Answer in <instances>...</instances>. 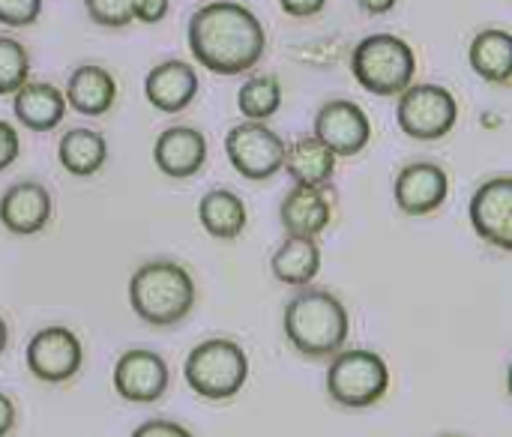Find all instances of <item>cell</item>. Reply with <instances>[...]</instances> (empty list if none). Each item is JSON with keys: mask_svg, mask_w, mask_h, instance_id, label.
I'll return each instance as SVG.
<instances>
[{"mask_svg": "<svg viewBox=\"0 0 512 437\" xmlns=\"http://www.w3.org/2000/svg\"><path fill=\"white\" fill-rule=\"evenodd\" d=\"M171 9V0H138L135 6V21L141 24H159Z\"/></svg>", "mask_w": 512, "mask_h": 437, "instance_id": "cell-31", "label": "cell"}, {"mask_svg": "<svg viewBox=\"0 0 512 437\" xmlns=\"http://www.w3.org/2000/svg\"><path fill=\"white\" fill-rule=\"evenodd\" d=\"M42 12V0H0V24L30 27Z\"/></svg>", "mask_w": 512, "mask_h": 437, "instance_id": "cell-28", "label": "cell"}, {"mask_svg": "<svg viewBox=\"0 0 512 437\" xmlns=\"http://www.w3.org/2000/svg\"><path fill=\"white\" fill-rule=\"evenodd\" d=\"M396 120L414 141H441L459 123V102L441 84H411L399 93Z\"/></svg>", "mask_w": 512, "mask_h": 437, "instance_id": "cell-7", "label": "cell"}, {"mask_svg": "<svg viewBox=\"0 0 512 437\" xmlns=\"http://www.w3.org/2000/svg\"><path fill=\"white\" fill-rule=\"evenodd\" d=\"M57 159L72 177H93L108 162V141L96 129H69L57 144Z\"/></svg>", "mask_w": 512, "mask_h": 437, "instance_id": "cell-24", "label": "cell"}, {"mask_svg": "<svg viewBox=\"0 0 512 437\" xmlns=\"http://www.w3.org/2000/svg\"><path fill=\"white\" fill-rule=\"evenodd\" d=\"M225 153L240 177L252 183H264L282 171L285 141L267 123L243 120L225 135Z\"/></svg>", "mask_w": 512, "mask_h": 437, "instance_id": "cell-8", "label": "cell"}, {"mask_svg": "<svg viewBox=\"0 0 512 437\" xmlns=\"http://www.w3.org/2000/svg\"><path fill=\"white\" fill-rule=\"evenodd\" d=\"M471 225L489 246L512 252V177H489L471 195Z\"/></svg>", "mask_w": 512, "mask_h": 437, "instance_id": "cell-13", "label": "cell"}, {"mask_svg": "<svg viewBox=\"0 0 512 437\" xmlns=\"http://www.w3.org/2000/svg\"><path fill=\"white\" fill-rule=\"evenodd\" d=\"M129 437H195L186 426H180V423H174V420H162V417H156V420H147V423H141L135 432Z\"/></svg>", "mask_w": 512, "mask_h": 437, "instance_id": "cell-29", "label": "cell"}, {"mask_svg": "<svg viewBox=\"0 0 512 437\" xmlns=\"http://www.w3.org/2000/svg\"><path fill=\"white\" fill-rule=\"evenodd\" d=\"M144 96L147 102L162 114H180L186 111L198 96V72L186 60H162L153 66L144 78Z\"/></svg>", "mask_w": 512, "mask_h": 437, "instance_id": "cell-16", "label": "cell"}, {"mask_svg": "<svg viewBox=\"0 0 512 437\" xmlns=\"http://www.w3.org/2000/svg\"><path fill=\"white\" fill-rule=\"evenodd\" d=\"M6 345H9V324H6L3 315H0V357L6 354Z\"/></svg>", "mask_w": 512, "mask_h": 437, "instance_id": "cell-35", "label": "cell"}, {"mask_svg": "<svg viewBox=\"0 0 512 437\" xmlns=\"http://www.w3.org/2000/svg\"><path fill=\"white\" fill-rule=\"evenodd\" d=\"M183 378L189 390L207 402H228L249 381V357L234 339H207L186 354Z\"/></svg>", "mask_w": 512, "mask_h": 437, "instance_id": "cell-5", "label": "cell"}, {"mask_svg": "<svg viewBox=\"0 0 512 437\" xmlns=\"http://www.w3.org/2000/svg\"><path fill=\"white\" fill-rule=\"evenodd\" d=\"M351 72L357 84L375 96H399L414 84L417 54L393 33H369L351 51Z\"/></svg>", "mask_w": 512, "mask_h": 437, "instance_id": "cell-4", "label": "cell"}, {"mask_svg": "<svg viewBox=\"0 0 512 437\" xmlns=\"http://www.w3.org/2000/svg\"><path fill=\"white\" fill-rule=\"evenodd\" d=\"M198 222L216 240H237L249 225L246 201L231 189H210L198 201Z\"/></svg>", "mask_w": 512, "mask_h": 437, "instance_id": "cell-23", "label": "cell"}, {"mask_svg": "<svg viewBox=\"0 0 512 437\" xmlns=\"http://www.w3.org/2000/svg\"><path fill=\"white\" fill-rule=\"evenodd\" d=\"M12 114L30 132H51L66 117L63 90L48 81H24L12 93Z\"/></svg>", "mask_w": 512, "mask_h": 437, "instance_id": "cell-19", "label": "cell"}, {"mask_svg": "<svg viewBox=\"0 0 512 437\" xmlns=\"http://www.w3.org/2000/svg\"><path fill=\"white\" fill-rule=\"evenodd\" d=\"M24 360L42 384H66L84 366V345L69 327H42L30 336Z\"/></svg>", "mask_w": 512, "mask_h": 437, "instance_id": "cell-9", "label": "cell"}, {"mask_svg": "<svg viewBox=\"0 0 512 437\" xmlns=\"http://www.w3.org/2000/svg\"><path fill=\"white\" fill-rule=\"evenodd\" d=\"M441 437H465V435H441Z\"/></svg>", "mask_w": 512, "mask_h": 437, "instance_id": "cell-36", "label": "cell"}, {"mask_svg": "<svg viewBox=\"0 0 512 437\" xmlns=\"http://www.w3.org/2000/svg\"><path fill=\"white\" fill-rule=\"evenodd\" d=\"M336 156L330 147H324L315 135L297 138L294 144H285V162L282 168L294 180V186H330L336 174Z\"/></svg>", "mask_w": 512, "mask_h": 437, "instance_id": "cell-21", "label": "cell"}, {"mask_svg": "<svg viewBox=\"0 0 512 437\" xmlns=\"http://www.w3.org/2000/svg\"><path fill=\"white\" fill-rule=\"evenodd\" d=\"M15 420H18L15 402H12L6 393H0V437L12 435V429H15Z\"/></svg>", "mask_w": 512, "mask_h": 437, "instance_id": "cell-33", "label": "cell"}, {"mask_svg": "<svg viewBox=\"0 0 512 437\" xmlns=\"http://www.w3.org/2000/svg\"><path fill=\"white\" fill-rule=\"evenodd\" d=\"M471 69L495 84V87H510L512 84V33L504 27H486L471 39L468 48Z\"/></svg>", "mask_w": 512, "mask_h": 437, "instance_id": "cell-20", "label": "cell"}, {"mask_svg": "<svg viewBox=\"0 0 512 437\" xmlns=\"http://www.w3.org/2000/svg\"><path fill=\"white\" fill-rule=\"evenodd\" d=\"M282 330L297 354L324 360L345 348L351 336V315L333 291L297 288V294L285 303Z\"/></svg>", "mask_w": 512, "mask_h": 437, "instance_id": "cell-2", "label": "cell"}, {"mask_svg": "<svg viewBox=\"0 0 512 437\" xmlns=\"http://www.w3.org/2000/svg\"><path fill=\"white\" fill-rule=\"evenodd\" d=\"M135 6L138 0H84L87 18L108 30L129 27L135 21Z\"/></svg>", "mask_w": 512, "mask_h": 437, "instance_id": "cell-27", "label": "cell"}, {"mask_svg": "<svg viewBox=\"0 0 512 437\" xmlns=\"http://www.w3.org/2000/svg\"><path fill=\"white\" fill-rule=\"evenodd\" d=\"M270 270L282 285L309 288L321 273V246L312 237H285L270 258Z\"/></svg>", "mask_w": 512, "mask_h": 437, "instance_id": "cell-22", "label": "cell"}, {"mask_svg": "<svg viewBox=\"0 0 512 437\" xmlns=\"http://www.w3.org/2000/svg\"><path fill=\"white\" fill-rule=\"evenodd\" d=\"M21 153V138L18 129L9 120H0V171H6Z\"/></svg>", "mask_w": 512, "mask_h": 437, "instance_id": "cell-30", "label": "cell"}, {"mask_svg": "<svg viewBox=\"0 0 512 437\" xmlns=\"http://www.w3.org/2000/svg\"><path fill=\"white\" fill-rule=\"evenodd\" d=\"M51 192L36 180H18L0 195V225L15 237L42 234L51 222Z\"/></svg>", "mask_w": 512, "mask_h": 437, "instance_id": "cell-14", "label": "cell"}, {"mask_svg": "<svg viewBox=\"0 0 512 437\" xmlns=\"http://www.w3.org/2000/svg\"><path fill=\"white\" fill-rule=\"evenodd\" d=\"M114 393L132 405H153L168 393L171 369L162 354L150 348H129L114 363Z\"/></svg>", "mask_w": 512, "mask_h": 437, "instance_id": "cell-11", "label": "cell"}, {"mask_svg": "<svg viewBox=\"0 0 512 437\" xmlns=\"http://www.w3.org/2000/svg\"><path fill=\"white\" fill-rule=\"evenodd\" d=\"M333 219V201L327 186H294L279 204V222L285 237H312L318 240Z\"/></svg>", "mask_w": 512, "mask_h": 437, "instance_id": "cell-17", "label": "cell"}, {"mask_svg": "<svg viewBox=\"0 0 512 437\" xmlns=\"http://www.w3.org/2000/svg\"><path fill=\"white\" fill-rule=\"evenodd\" d=\"M279 6L291 18H315L324 12L327 0H279Z\"/></svg>", "mask_w": 512, "mask_h": 437, "instance_id": "cell-32", "label": "cell"}, {"mask_svg": "<svg viewBox=\"0 0 512 437\" xmlns=\"http://www.w3.org/2000/svg\"><path fill=\"white\" fill-rule=\"evenodd\" d=\"M396 3H399V0H357V6H360L363 12H369V15H387V12L396 9Z\"/></svg>", "mask_w": 512, "mask_h": 437, "instance_id": "cell-34", "label": "cell"}, {"mask_svg": "<svg viewBox=\"0 0 512 437\" xmlns=\"http://www.w3.org/2000/svg\"><path fill=\"white\" fill-rule=\"evenodd\" d=\"M156 168L171 180L195 177L207 162V138L195 126H168L153 144Z\"/></svg>", "mask_w": 512, "mask_h": 437, "instance_id": "cell-15", "label": "cell"}, {"mask_svg": "<svg viewBox=\"0 0 512 437\" xmlns=\"http://www.w3.org/2000/svg\"><path fill=\"white\" fill-rule=\"evenodd\" d=\"M396 207L405 216H432L450 198V174L438 162H408L393 183Z\"/></svg>", "mask_w": 512, "mask_h": 437, "instance_id": "cell-12", "label": "cell"}, {"mask_svg": "<svg viewBox=\"0 0 512 437\" xmlns=\"http://www.w3.org/2000/svg\"><path fill=\"white\" fill-rule=\"evenodd\" d=\"M186 42L198 66L213 75H243L261 63L267 30L261 18L237 0H210L192 12Z\"/></svg>", "mask_w": 512, "mask_h": 437, "instance_id": "cell-1", "label": "cell"}, {"mask_svg": "<svg viewBox=\"0 0 512 437\" xmlns=\"http://www.w3.org/2000/svg\"><path fill=\"white\" fill-rule=\"evenodd\" d=\"M237 108L246 120L264 123L270 120L279 108H282V84L276 75L270 72H258L249 75L243 81V87L237 90Z\"/></svg>", "mask_w": 512, "mask_h": 437, "instance_id": "cell-25", "label": "cell"}, {"mask_svg": "<svg viewBox=\"0 0 512 437\" xmlns=\"http://www.w3.org/2000/svg\"><path fill=\"white\" fill-rule=\"evenodd\" d=\"M198 300L192 273L168 258L141 264L129 279V306L138 321L150 327H177L183 324Z\"/></svg>", "mask_w": 512, "mask_h": 437, "instance_id": "cell-3", "label": "cell"}, {"mask_svg": "<svg viewBox=\"0 0 512 437\" xmlns=\"http://www.w3.org/2000/svg\"><path fill=\"white\" fill-rule=\"evenodd\" d=\"M390 393V366L378 351L342 348L327 366V396L348 411H366Z\"/></svg>", "mask_w": 512, "mask_h": 437, "instance_id": "cell-6", "label": "cell"}, {"mask_svg": "<svg viewBox=\"0 0 512 437\" xmlns=\"http://www.w3.org/2000/svg\"><path fill=\"white\" fill-rule=\"evenodd\" d=\"M336 159H351L363 153L372 141V120L354 99H330L315 114L312 132Z\"/></svg>", "mask_w": 512, "mask_h": 437, "instance_id": "cell-10", "label": "cell"}, {"mask_svg": "<svg viewBox=\"0 0 512 437\" xmlns=\"http://www.w3.org/2000/svg\"><path fill=\"white\" fill-rule=\"evenodd\" d=\"M63 99H66V108H72L84 117H102L117 102V81L105 66L84 63V66L72 69Z\"/></svg>", "mask_w": 512, "mask_h": 437, "instance_id": "cell-18", "label": "cell"}, {"mask_svg": "<svg viewBox=\"0 0 512 437\" xmlns=\"http://www.w3.org/2000/svg\"><path fill=\"white\" fill-rule=\"evenodd\" d=\"M24 81H30V54L18 39L0 33V96L15 93Z\"/></svg>", "mask_w": 512, "mask_h": 437, "instance_id": "cell-26", "label": "cell"}]
</instances>
